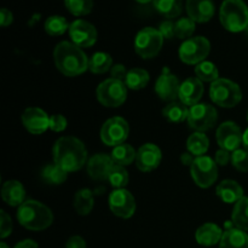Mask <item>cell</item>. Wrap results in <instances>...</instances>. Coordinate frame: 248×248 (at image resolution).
<instances>
[{"instance_id":"cell-1","label":"cell","mask_w":248,"mask_h":248,"mask_svg":"<svg viewBox=\"0 0 248 248\" xmlns=\"http://www.w3.org/2000/svg\"><path fill=\"white\" fill-rule=\"evenodd\" d=\"M53 164L65 172L79 171L87 161V150L84 143L73 136H64L56 140L52 149Z\"/></svg>"},{"instance_id":"cell-2","label":"cell","mask_w":248,"mask_h":248,"mask_svg":"<svg viewBox=\"0 0 248 248\" xmlns=\"http://www.w3.org/2000/svg\"><path fill=\"white\" fill-rule=\"evenodd\" d=\"M56 68L69 78L81 75L89 69V58L81 47L70 41H61L53 51Z\"/></svg>"},{"instance_id":"cell-3","label":"cell","mask_w":248,"mask_h":248,"mask_svg":"<svg viewBox=\"0 0 248 248\" xmlns=\"http://www.w3.org/2000/svg\"><path fill=\"white\" fill-rule=\"evenodd\" d=\"M17 220L26 229L31 232H43L53 222L50 208L36 200H26L17 210Z\"/></svg>"},{"instance_id":"cell-4","label":"cell","mask_w":248,"mask_h":248,"mask_svg":"<svg viewBox=\"0 0 248 248\" xmlns=\"http://www.w3.org/2000/svg\"><path fill=\"white\" fill-rule=\"evenodd\" d=\"M219 19L227 31L239 33L248 27V7L244 0H224L219 10Z\"/></svg>"},{"instance_id":"cell-5","label":"cell","mask_w":248,"mask_h":248,"mask_svg":"<svg viewBox=\"0 0 248 248\" xmlns=\"http://www.w3.org/2000/svg\"><path fill=\"white\" fill-rule=\"evenodd\" d=\"M210 98L216 106L222 108H234L241 102L242 91L236 82L219 78L211 84Z\"/></svg>"},{"instance_id":"cell-6","label":"cell","mask_w":248,"mask_h":248,"mask_svg":"<svg viewBox=\"0 0 248 248\" xmlns=\"http://www.w3.org/2000/svg\"><path fill=\"white\" fill-rule=\"evenodd\" d=\"M164 45V36L159 29L145 27L135 38V51L143 60H150L159 55Z\"/></svg>"},{"instance_id":"cell-7","label":"cell","mask_w":248,"mask_h":248,"mask_svg":"<svg viewBox=\"0 0 248 248\" xmlns=\"http://www.w3.org/2000/svg\"><path fill=\"white\" fill-rule=\"evenodd\" d=\"M96 97L99 103L108 108H118L123 106L127 98V86L124 81L110 78L97 86Z\"/></svg>"},{"instance_id":"cell-8","label":"cell","mask_w":248,"mask_h":248,"mask_svg":"<svg viewBox=\"0 0 248 248\" xmlns=\"http://www.w3.org/2000/svg\"><path fill=\"white\" fill-rule=\"evenodd\" d=\"M211 51V44L205 36H194L184 40L179 47V58L186 64L198 65L207 58Z\"/></svg>"},{"instance_id":"cell-9","label":"cell","mask_w":248,"mask_h":248,"mask_svg":"<svg viewBox=\"0 0 248 248\" xmlns=\"http://www.w3.org/2000/svg\"><path fill=\"white\" fill-rule=\"evenodd\" d=\"M191 178L200 188H210L218 178V167L215 160L210 156H198L190 166Z\"/></svg>"},{"instance_id":"cell-10","label":"cell","mask_w":248,"mask_h":248,"mask_svg":"<svg viewBox=\"0 0 248 248\" xmlns=\"http://www.w3.org/2000/svg\"><path fill=\"white\" fill-rule=\"evenodd\" d=\"M218 120L216 108L207 103H198L189 108L188 124L189 127L196 132H206L215 127Z\"/></svg>"},{"instance_id":"cell-11","label":"cell","mask_w":248,"mask_h":248,"mask_svg":"<svg viewBox=\"0 0 248 248\" xmlns=\"http://www.w3.org/2000/svg\"><path fill=\"white\" fill-rule=\"evenodd\" d=\"M128 133H130V126L127 121L121 116H114L108 119L102 125L101 140L106 145L116 147L126 142Z\"/></svg>"},{"instance_id":"cell-12","label":"cell","mask_w":248,"mask_h":248,"mask_svg":"<svg viewBox=\"0 0 248 248\" xmlns=\"http://www.w3.org/2000/svg\"><path fill=\"white\" fill-rule=\"evenodd\" d=\"M109 208L114 216L128 219L136 212V200L132 194L126 189H115L109 195Z\"/></svg>"},{"instance_id":"cell-13","label":"cell","mask_w":248,"mask_h":248,"mask_svg":"<svg viewBox=\"0 0 248 248\" xmlns=\"http://www.w3.org/2000/svg\"><path fill=\"white\" fill-rule=\"evenodd\" d=\"M69 36L72 43L79 47H91L96 44L98 33L93 24L90 22L85 19H77L70 23Z\"/></svg>"},{"instance_id":"cell-14","label":"cell","mask_w":248,"mask_h":248,"mask_svg":"<svg viewBox=\"0 0 248 248\" xmlns=\"http://www.w3.org/2000/svg\"><path fill=\"white\" fill-rule=\"evenodd\" d=\"M241 128L232 121H225L217 130V143L220 149L235 152L242 144Z\"/></svg>"},{"instance_id":"cell-15","label":"cell","mask_w":248,"mask_h":248,"mask_svg":"<svg viewBox=\"0 0 248 248\" xmlns=\"http://www.w3.org/2000/svg\"><path fill=\"white\" fill-rule=\"evenodd\" d=\"M179 89H181V82L178 78L172 74L167 68H165L155 82V92L157 96L162 101L171 103L179 98Z\"/></svg>"},{"instance_id":"cell-16","label":"cell","mask_w":248,"mask_h":248,"mask_svg":"<svg viewBox=\"0 0 248 248\" xmlns=\"http://www.w3.org/2000/svg\"><path fill=\"white\" fill-rule=\"evenodd\" d=\"M22 124L31 135H41L50 128V118L43 109L31 107L22 114Z\"/></svg>"},{"instance_id":"cell-17","label":"cell","mask_w":248,"mask_h":248,"mask_svg":"<svg viewBox=\"0 0 248 248\" xmlns=\"http://www.w3.org/2000/svg\"><path fill=\"white\" fill-rule=\"evenodd\" d=\"M161 159L162 154L160 148L153 143H147L137 150L136 165H137V169L140 171L152 172L159 167Z\"/></svg>"},{"instance_id":"cell-18","label":"cell","mask_w":248,"mask_h":248,"mask_svg":"<svg viewBox=\"0 0 248 248\" xmlns=\"http://www.w3.org/2000/svg\"><path fill=\"white\" fill-rule=\"evenodd\" d=\"M205 87L203 82L196 77L188 78L181 84L179 89V101L186 104V107L195 106L202 98Z\"/></svg>"},{"instance_id":"cell-19","label":"cell","mask_w":248,"mask_h":248,"mask_svg":"<svg viewBox=\"0 0 248 248\" xmlns=\"http://www.w3.org/2000/svg\"><path fill=\"white\" fill-rule=\"evenodd\" d=\"M113 165L114 161L110 155L99 153L87 161V173L94 181H106Z\"/></svg>"},{"instance_id":"cell-20","label":"cell","mask_w":248,"mask_h":248,"mask_svg":"<svg viewBox=\"0 0 248 248\" xmlns=\"http://www.w3.org/2000/svg\"><path fill=\"white\" fill-rule=\"evenodd\" d=\"M186 7L188 17L199 23L208 22L215 15L213 0H186Z\"/></svg>"},{"instance_id":"cell-21","label":"cell","mask_w":248,"mask_h":248,"mask_svg":"<svg viewBox=\"0 0 248 248\" xmlns=\"http://www.w3.org/2000/svg\"><path fill=\"white\" fill-rule=\"evenodd\" d=\"M1 198L5 202L12 207H19L26 199V190L18 181H7L2 184Z\"/></svg>"},{"instance_id":"cell-22","label":"cell","mask_w":248,"mask_h":248,"mask_svg":"<svg viewBox=\"0 0 248 248\" xmlns=\"http://www.w3.org/2000/svg\"><path fill=\"white\" fill-rule=\"evenodd\" d=\"M223 234L219 227L215 223H206V224L201 225L195 232V239L199 245L205 247L215 246V245L219 244L222 240Z\"/></svg>"},{"instance_id":"cell-23","label":"cell","mask_w":248,"mask_h":248,"mask_svg":"<svg viewBox=\"0 0 248 248\" xmlns=\"http://www.w3.org/2000/svg\"><path fill=\"white\" fill-rule=\"evenodd\" d=\"M218 198L225 203H236L244 198V189L237 182L232 179H225L218 184L216 189Z\"/></svg>"},{"instance_id":"cell-24","label":"cell","mask_w":248,"mask_h":248,"mask_svg":"<svg viewBox=\"0 0 248 248\" xmlns=\"http://www.w3.org/2000/svg\"><path fill=\"white\" fill-rule=\"evenodd\" d=\"M219 248H248V234L237 228H230L223 234Z\"/></svg>"},{"instance_id":"cell-25","label":"cell","mask_w":248,"mask_h":248,"mask_svg":"<svg viewBox=\"0 0 248 248\" xmlns=\"http://www.w3.org/2000/svg\"><path fill=\"white\" fill-rule=\"evenodd\" d=\"M162 115L167 121L173 124L183 123L184 120H188L189 108L181 101L171 102L162 109Z\"/></svg>"},{"instance_id":"cell-26","label":"cell","mask_w":248,"mask_h":248,"mask_svg":"<svg viewBox=\"0 0 248 248\" xmlns=\"http://www.w3.org/2000/svg\"><path fill=\"white\" fill-rule=\"evenodd\" d=\"M153 6L161 16L166 18H176L182 14V0H153Z\"/></svg>"},{"instance_id":"cell-27","label":"cell","mask_w":248,"mask_h":248,"mask_svg":"<svg viewBox=\"0 0 248 248\" xmlns=\"http://www.w3.org/2000/svg\"><path fill=\"white\" fill-rule=\"evenodd\" d=\"M93 193L90 189H81L74 196V208L78 215L87 216L93 210Z\"/></svg>"},{"instance_id":"cell-28","label":"cell","mask_w":248,"mask_h":248,"mask_svg":"<svg viewBox=\"0 0 248 248\" xmlns=\"http://www.w3.org/2000/svg\"><path fill=\"white\" fill-rule=\"evenodd\" d=\"M232 220L235 228L248 232V196H244L235 203Z\"/></svg>"},{"instance_id":"cell-29","label":"cell","mask_w":248,"mask_h":248,"mask_svg":"<svg viewBox=\"0 0 248 248\" xmlns=\"http://www.w3.org/2000/svg\"><path fill=\"white\" fill-rule=\"evenodd\" d=\"M110 156L113 159L114 164L121 165V166H128V165H131L136 160L137 152L133 149L132 145L124 143V144L114 147Z\"/></svg>"},{"instance_id":"cell-30","label":"cell","mask_w":248,"mask_h":248,"mask_svg":"<svg viewBox=\"0 0 248 248\" xmlns=\"http://www.w3.org/2000/svg\"><path fill=\"white\" fill-rule=\"evenodd\" d=\"M210 147V140L203 132H194L186 140V148L194 156H203Z\"/></svg>"},{"instance_id":"cell-31","label":"cell","mask_w":248,"mask_h":248,"mask_svg":"<svg viewBox=\"0 0 248 248\" xmlns=\"http://www.w3.org/2000/svg\"><path fill=\"white\" fill-rule=\"evenodd\" d=\"M149 73L142 68H133V69L128 70L127 77H126L125 84L127 89L131 90H142L149 84Z\"/></svg>"},{"instance_id":"cell-32","label":"cell","mask_w":248,"mask_h":248,"mask_svg":"<svg viewBox=\"0 0 248 248\" xmlns=\"http://www.w3.org/2000/svg\"><path fill=\"white\" fill-rule=\"evenodd\" d=\"M113 67V58L107 52H96L89 60V69L93 74H104Z\"/></svg>"},{"instance_id":"cell-33","label":"cell","mask_w":248,"mask_h":248,"mask_svg":"<svg viewBox=\"0 0 248 248\" xmlns=\"http://www.w3.org/2000/svg\"><path fill=\"white\" fill-rule=\"evenodd\" d=\"M67 177L68 172H65L64 170L61 169L56 164L46 165L43 169V171H41V178L44 179V182H46L47 184H51V186H60V184H63L67 181Z\"/></svg>"},{"instance_id":"cell-34","label":"cell","mask_w":248,"mask_h":248,"mask_svg":"<svg viewBox=\"0 0 248 248\" xmlns=\"http://www.w3.org/2000/svg\"><path fill=\"white\" fill-rule=\"evenodd\" d=\"M107 181L110 183L114 189H125L130 181V177H128V172L126 171L125 166L114 164L109 171Z\"/></svg>"},{"instance_id":"cell-35","label":"cell","mask_w":248,"mask_h":248,"mask_svg":"<svg viewBox=\"0 0 248 248\" xmlns=\"http://www.w3.org/2000/svg\"><path fill=\"white\" fill-rule=\"evenodd\" d=\"M195 75L199 80L202 82H211L216 81L219 79V72L218 68L216 67L215 63L208 62V61H203L200 64L195 67Z\"/></svg>"},{"instance_id":"cell-36","label":"cell","mask_w":248,"mask_h":248,"mask_svg":"<svg viewBox=\"0 0 248 248\" xmlns=\"http://www.w3.org/2000/svg\"><path fill=\"white\" fill-rule=\"evenodd\" d=\"M70 24H68L67 19L63 16H50L45 22V31L48 35L58 36L63 35L67 31H69Z\"/></svg>"},{"instance_id":"cell-37","label":"cell","mask_w":248,"mask_h":248,"mask_svg":"<svg viewBox=\"0 0 248 248\" xmlns=\"http://www.w3.org/2000/svg\"><path fill=\"white\" fill-rule=\"evenodd\" d=\"M64 5L68 11L74 16H86L92 11V0H64Z\"/></svg>"},{"instance_id":"cell-38","label":"cell","mask_w":248,"mask_h":248,"mask_svg":"<svg viewBox=\"0 0 248 248\" xmlns=\"http://www.w3.org/2000/svg\"><path fill=\"white\" fill-rule=\"evenodd\" d=\"M195 31V21L190 17H182L174 23V35L178 39H189Z\"/></svg>"},{"instance_id":"cell-39","label":"cell","mask_w":248,"mask_h":248,"mask_svg":"<svg viewBox=\"0 0 248 248\" xmlns=\"http://www.w3.org/2000/svg\"><path fill=\"white\" fill-rule=\"evenodd\" d=\"M232 164L237 171L248 172V152L245 149H237L232 153Z\"/></svg>"},{"instance_id":"cell-40","label":"cell","mask_w":248,"mask_h":248,"mask_svg":"<svg viewBox=\"0 0 248 248\" xmlns=\"http://www.w3.org/2000/svg\"><path fill=\"white\" fill-rule=\"evenodd\" d=\"M12 232V220L11 217L5 211L0 212V237L6 239Z\"/></svg>"},{"instance_id":"cell-41","label":"cell","mask_w":248,"mask_h":248,"mask_svg":"<svg viewBox=\"0 0 248 248\" xmlns=\"http://www.w3.org/2000/svg\"><path fill=\"white\" fill-rule=\"evenodd\" d=\"M68 120L62 114H55L50 116V130L53 132H63L67 128Z\"/></svg>"},{"instance_id":"cell-42","label":"cell","mask_w":248,"mask_h":248,"mask_svg":"<svg viewBox=\"0 0 248 248\" xmlns=\"http://www.w3.org/2000/svg\"><path fill=\"white\" fill-rule=\"evenodd\" d=\"M160 33L162 34L164 39H172L174 35V23L172 21H164L160 23Z\"/></svg>"},{"instance_id":"cell-43","label":"cell","mask_w":248,"mask_h":248,"mask_svg":"<svg viewBox=\"0 0 248 248\" xmlns=\"http://www.w3.org/2000/svg\"><path fill=\"white\" fill-rule=\"evenodd\" d=\"M127 70L124 64H114L110 69V74L113 79L120 80V81L125 82L126 77H127Z\"/></svg>"},{"instance_id":"cell-44","label":"cell","mask_w":248,"mask_h":248,"mask_svg":"<svg viewBox=\"0 0 248 248\" xmlns=\"http://www.w3.org/2000/svg\"><path fill=\"white\" fill-rule=\"evenodd\" d=\"M216 164L219 165V166H227L229 164V161H232V154L230 152L224 149H219L217 153H216L215 156Z\"/></svg>"},{"instance_id":"cell-45","label":"cell","mask_w":248,"mask_h":248,"mask_svg":"<svg viewBox=\"0 0 248 248\" xmlns=\"http://www.w3.org/2000/svg\"><path fill=\"white\" fill-rule=\"evenodd\" d=\"M65 248H87L86 241L82 239L81 236H72L68 239L67 244H65Z\"/></svg>"},{"instance_id":"cell-46","label":"cell","mask_w":248,"mask_h":248,"mask_svg":"<svg viewBox=\"0 0 248 248\" xmlns=\"http://www.w3.org/2000/svg\"><path fill=\"white\" fill-rule=\"evenodd\" d=\"M12 21H14V16H12V12L10 10H0V24H1V27L10 26L12 23Z\"/></svg>"},{"instance_id":"cell-47","label":"cell","mask_w":248,"mask_h":248,"mask_svg":"<svg viewBox=\"0 0 248 248\" xmlns=\"http://www.w3.org/2000/svg\"><path fill=\"white\" fill-rule=\"evenodd\" d=\"M14 248H39V246L35 241H33V240L26 239L19 241L18 244H16V246Z\"/></svg>"},{"instance_id":"cell-48","label":"cell","mask_w":248,"mask_h":248,"mask_svg":"<svg viewBox=\"0 0 248 248\" xmlns=\"http://www.w3.org/2000/svg\"><path fill=\"white\" fill-rule=\"evenodd\" d=\"M194 155L190 154V153H183L181 155V161L183 165H186V166H191V164L194 162Z\"/></svg>"},{"instance_id":"cell-49","label":"cell","mask_w":248,"mask_h":248,"mask_svg":"<svg viewBox=\"0 0 248 248\" xmlns=\"http://www.w3.org/2000/svg\"><path fill=\"white\" fill-rule=\"evenodd\" d=\"M242 145H244V149L248 152V128L244 132V136H242Z\"/></svg>"},{"instance_id":"cell-50","label":"cell","mask_w":248,"mask_h":248,"mask_svg":"<svg viewBox=\"0 0 248 248\" xmlns=\"http://www.w3.org/2000/svg\"><path fill=\"white\" fill-rule=\"evenodd\" d=\"M137 2H140V4H148V2L153 1V0H136Z\"/></svg>"},{"instance_id":"cell-51","label":"cell","mask_w":248,"mask_h":248,"mask_svg":"<svg viewBox=\"0 0 248 248\" xmlns=\"http://www.w3.org/2000/svg\"><path fill=\"white\" fill-rule=\"evenodd\" d=\"M0 248H10V247L7 246V245L5 244V242H1V244H0Z\"/></svg>"},{"instance_id":"cell-52","label":"cell","mask_w":248,"mask_h":248,"mask_svg":"<svg viewBox=\"0 0 248 248\" xmlns=\"http://www.w3.org/2000/svg\"><path fill=\"white\" fill-rule=\"evenodd\" d=\"M247 120H248V113H247Z\"/></svg>"}]
</instances>
